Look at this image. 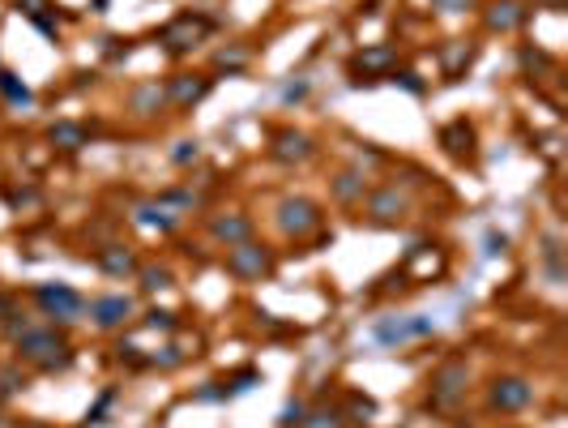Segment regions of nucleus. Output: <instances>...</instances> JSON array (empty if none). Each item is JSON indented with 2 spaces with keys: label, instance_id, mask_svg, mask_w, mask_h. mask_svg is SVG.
I'll use <instances>...</instances> for the list:
<instances>
[{
  "label": "nucleus",
  "instance_id": "nucleus-1",
  "mask_svg": "<svg viewBox=\"0 0 568 428\" xmlns=\"http://www.w3.org/2000/svg\"><path fill=\"white\" fill-rule=\"evenodd\" d=\"M14 351H17V364H31L34 373H65L78 360L73 343L51 326H31L22 339H14Z\"/></svg>",
  "mask_w": 568,
  "mask_h": 428
},
{
  "label": "nucleus",
  "instance_id": "nucleus-2",
  "mask_svg": "<svg viewBox=\"0 0 568 428\" xmlns=\"http://www.w3.org/2000/svg\"><path fill=\"white\" fill-rule=\"evenodd\" d=\"M466 386H471V364L462 360V356H453V360H444L432 373V381H427V407L432 412H453L457 403L466 398Z\"/></svg>",
  "mask_w": 568,
  "mask_h": 428
},
{
  "label": "nucleus",
  "instance_id": "nucleus-3",
  "mask_svg": "<svg viewBox=\"0 0 568 428\" xmlns=\"http://www.w3.org/2000/svg\"><path fill=\"white\" fill-rule=\"evenodd\" d=\"M278 270V253L261 240H243V245H231L227 248V274L240 283H261L270 279Z\"/></svg>",
  "mask_w": 568,
  "mask_h": 428
},
{
  "label": "nucleus",
  "instance_id": "nucleus-4",
  "mask_svg": "<svg viewBox=\"0 0 568 428\" xmlns=\"http://www.w3.org/2000/svg\"><path fill=\"white\" fill-rule=\"evenodd\" d=\"M274 214H278V231L287 240H308V236H316L325 228V214L312 198H282Z\"/></svg>",
  "mask_w": 568,
  "mask_h": 428
},
{
  "label": "nucleus",
  "instance_id": "nucleus-5",
  "mask_svg": "<svg viewBox=\"0 0 568 428\" xmlns=\"http://www.w3.org/2000/svg\"><path fill=\"white\" fill-rule=\"evenodd\" d=\"M214 34V22L210 17H201V14H179V17H171L167 26L159 31V43L167 51H176V56H184V51H193V48H201L206 39Z\"/></svg>",
  "mask_w": 568,
  "mask_h": 428
},
{
  "label": "nucleus",
  "instance_id": "nucleus-6",
  "mask_svg": "<svg viewBox=\"0 0 568 428\" xmlns=\"http://www.w3.org/2000/svg\"><path fill=\"white\" fill-rule=\"evenodd\" d=\"M34 304L51 321H78L86 313V296H81L78 287H69V283H39L34 287Z\"/></svg>",
  "mask_w": 568,
  "mask_h": 428
},
{
  "label": "nucleus",
  "instance_id": "nucleus-7",
  "mask_svg": "<svg viewBox=\"0 0 568 428\" xmlns=\"http://www.w3.org/2000/svg\"><path fill=\"white\" fill-rule=\"evenodd\" d=\"M535 403V386L526 377H518V373H504V377H496L491 386H487V407L500 415H518L526 412Z\"/></svg>",
  "mask_w": 568,
  "mask_h": 428
},
{
  "label": "nucleus",
  "instance_id": "nucleus-8",
  "mask_svg": "<svg viewBox=\"0 0 568 428\" xmlns=\"http://www.w3.org/2000/svg\"><path fill=\"white\" fill-rule=\"evenodd\" d=\"M398 69V48L393 43H372V48H359L351 56V82L363 86V82H380L389 78Z\"/></svg>",
  "mask_w": 568,
  "mask_h": 428
},
{
  "label": "nucleus",
  "instance_id": "nucleus-9",
  "mask_svg": "<svg viewBox=\"0 0 568 428\" xmlns=\"http://www.w3.org/2000/svg\"><path fill=\"white\" fill-rule=\"evenodd\" d=\"M376 343L380 347H402L410 343V339H432L436 334V321L423 313H410V317H380L376 321Z\"/></svg>",
  "mask_w": 568,
  "mask_h": 428
},
{
  "label": "nucleus",
  "instance_id": "nucleus-10",
  "mask_svg": "<svg viewBox=\"0 0 568 428\" xmlns=\"http://www.w3.org/2000/svg\"><path fill=\"white\" fill-rule=\"evenodd\" d=\"M406 214H410V198H406L398 184H385V189H372L368 193V223L372 228H398Z\"/></svg>",
  "mask_w": 568,
  "mask_h": 428
},
{
  "label": "nucleus",
  "instance_id": "nucleus-11",
  "mask_svg": "<svg viewBox=\"0 0 568 428\" xmlns=\"http://www.w3.org/2000/svg\"><path fill=\"white\" fill-rule=\"evenodd\" d=\"M162 86H167V107H176V112H193L197 103L214 90V78H210V73H176V78H167Z\"/></svg>",
  "mask_w": 568,
  "mask_h": 428
},
{
  "label": "nucleus",
  "instance_id": "nucleus-12",
  "mask_svg": "<svg viewBox=\"0 0 568 428\" xmlns=\"http://www.w3.org/2000/svg\"><path fill=\"white\" fill-rule=\"evenodd\" d=\"M312 154H316V142L304 129H274V137H270V159L282 167L308 163Z\"/></svg>",
  "mask_w": 568,
  "mask_h": 428
},
{
  "label": "nucleus",
  "instance_id": "nucleus-13",
  "mask_svg": "<svg viewBox=\"0 0 568 428\" xmlns=\"http://www.w3.org/2000/svg\"><path fill=\"white\" fill-rule=\"evenodd\" d=\"M440 146H444V154H449V159H457V163H471L474 154H479V133H474V120H466V116L449 120V125L440 129Z\"/></svg>",
  "mask_w": 568,
  "mask_h": 428
},
{
  "label": "nucleus",
  "instance_id": "nucleus-14",
  "mask_svg": "<svg viewBox=\"0 0 568 428\" xmlns=\"http://www.w3.org/2000/svg\"><path fill=\"white\" fill-rule=\"evenodd\" d=\"M526 17H530V9H526L521 0H487L483 5V31L513 34L526 26Z\"/></svg>",
  "mask_w": 568,
  "mask_h": 428
},
{
  "label": "nucleus",
  "instance_id": "nucleus-15",
  "mask_svg": "<svg viewBox=\"0 0 568 428\" xmlns=\"http://www.w3.org/2000/svg\"><path fill=\"white\" fill-rule=\"evenodd\" d=\"M474 56H479V43H471V39H449V43L440 48V73H444V82L466 78V69L474 65Z\"/></svg>",
  "mask_w": 568,
  "mask_h": 428
},
{
  "label": "nucleus",
  "instance_id": "nucleus-16",
  "mask_svg": "<svg viewBox=\"0 0 568 428\" xmlns=\"http://www.w3.org/2000/svg\"><path fill=\"white\" fill-rule=\"evenodd\" d=\"M86 309H90V321H95L98 330H115V326L129 321L137 304H133L129 296H98V300H90Z\"/></svg>",
  "mask_w": 568,
  "mask_h": 428
},
{
  "label": "nucleus",
  "instance_id": "nucleus-17",
  "mask_svg": "<svg viewBox=\"0 0 568 428\" xmlns=\"http://www.w3.org/2000/svg\"><path fill=\"white\" fill-rule=\"evenodd\" d=\"M95 265L107 274V279H129V274H137V253H133L129 245H107L95 253Z\"/></svg>",
  "mask_w": 568,
  "mask_h": 428
},
{
  "label": "nucleus",
  "instance_id": "nucleus-18",
  "mask_svg": "<svg viewBox=\"0 0 568 428\" xmlns=\"http://www.w3.org/2000/svg\"><path fill=\"white\" fill-rule=\"evenodd\" d=\"M210 236L218 245H243V240H252V219L248 214H218L210 219Z\"/></svg>",
  "mask_w": 568,
  "mask_h": 428
},
{
  "label": "nucleus",
  "instance_id": "nucleus-19",
  "mask_svg": "<svg viewBox=\"0 0 568 428\" xmlns=\"http://www.w3.org/2000/svg\"><path fill=\"white\" fill-rule=\"evenodd\" d=\"M159 107H167V86L162 82H142L129 95V112L133 116H159Z\"/></svg>",
  "mask_w": 568,
  "mask_h": 428
},
{
  "label": "nucleus",
  "instance_id": "nucleus-20",
  "mask_svg": "<svg viewBox=\"0 0 568 428\" xmlns=\"http://www.w3.org/2000/svg\"><path fill=\"white\" fill-rule=\"evenodd\" d=\"M329 193H334V201H342V206H355V201L368 198V181H363V172H338V176L329 181Z\"/></svg>",
  "mask_w": 568,
  "mask_h": 428
},
{
  "label": "nucleus",
  "instance_id": "nucleus-21",
  "mask_svg": "<svg viewBox=\"0 0 568 428\" xmlns=\"http://www.w3.org/2000/svg\"><path fill=\"white\" fill-rule=\"evenodd\" d=\"M48 142L56 150L73 154V150H81L86 142H90V133H86V125H78V120H56V125L48 129Z\"/></svg>",
  "mask_w": 568,
  "mask_h": 428
},
{
  "label": "nucleus",
  "instance_id": "nucleus-22",
  "mask_svg": "<svg viewBox=\"0 0 568 428\" xmlns=\"http://www.w3.org/2000/svg\"><path fill=\"white\" fill-rule=\"evenodd\" d=\"M137 279H142V292L154 296V292H167V287H176V274H171V265H137Z\"/></svg>",
  "mask_w": 568,
  "mask_h": 428
},
{
  "label": "nucleus",
  "instance_id": "nucleus-23",
  "mask_svg": "<svg viewBox=\"0 0 568 428\" xmlns=\"http://www.w3.org/2000/svg\"><path fill=\"white\" fill-rule=\"evenodd\" d=\"M0 95L14 103V107H31V103H34V90L22 82L17 73H9V69H0Z\"/></svg>",
  "mask_w": 568,
  "mask_h": 428
},
{
  "label": "nucleus",
  "instance_id": "nucleus-24",
  "mask_svg": "<svg viewBox=\"0 0 568 428\" xmlns=\"http://www.w3.org/2000/svg\"><path fill=\"white\" fill-rule=\"evenodd\" d=\"M137 223L159 228V231H171V228H176V214L167 210L162 201H142V206H137Z\"/></svg>",
  "mask_w": 568,
  "mask_h": 428
},
{
  "label": "nucleus",
  "instance_id": "nucleus-25",
  "mask_svg": "<svg viewBox=\"0 0 568 428\" xmlns=\"http://www.w3.org/2000/svg\"><path fill=\"white\" fill-rule=\"evenodd\" d=\"M248 60H252V51L240 48V43H227V48L214 51V69H227V73H243Z\"/></svg>",
  "mask_w": 568,
  "mask_h": 428
},
{
  "label": "nucleus",
  "instance_id": "nucleus-26",
  "mask_svg": "<svg viewBox=\"0 0 568 428\" xmlns=\"http://www.w3.org/2000/svg\"><path fill=\"white\" fill-rule=\"evenodd\" d=\"M227 398H240V395H248L252 386H261V368H240V373H231L227 381Z\"/></svg>",
  "mask_w": 568,
  "mask_h": 428
},
{
  "label": "nucleus",
  "instance_id": "nucleus-27",
  "mask_svg": "<svg viewBox=\"0 0 568 428\" xmlns=\"http://www.w3.org/2000/svg\"><path fill=\"white\" fill-rule=\"evenodd\" d=\"M342 420H351V424H368V420H376V403L363 395H351L346 398V415Z\"/></svg>",
  "mask_w": 568,
  "mask_h": 428
},
{
  "label": "nucleus",
  "instance_id": "nucleus-28",
  "mask_svg": "<svg viewBox=\"0 0 568 428\" xmlns=\"http://www.w3.org/2000/svg\"><path fill=\"white\" fill-rule=\"evenodd\" d=\"M518 60H521V69H526V73H552V69H555V60L543 48H521Z\"/></svg>",
  "mask_w": 568,
  "mask_h": 428
},
{
  "label": "nucleus",
  "instance_id": "nucleus-29",
  "mask_svg": "<svg viewBox=\"0 0 568 428\" xmlns=\"http://www.w3.org/2000/svg\"><path fill=\"white\" fill-rule=\"evenodd\" d=\"M142 321H146V330H159V334H176L179 330V317L167 313V309H146Z\"/></svg>",
  "mask_w": 568,
  "mask_h": 428
},
{
  "label": "nucleus",
  "instance_id": "nucleus-30",
  "mask_svg": "<svg viewBox=\"0 0 568 428\" xmlns=\"http://www.w3.org/2000/svg\"><path fill=\"white\" fill-rule=\"evenodd\" d=\"M115 395H120V390H115V386H107V390H103V395L95 398V407L86 412V424H107V412H112Z\"/></svg>",
  "mask_w": 568,
  "mask_h": 428
},
{
  "label": "nucleus",
  "instance_id": "nucleus-31",
  "mask_svg": "<svg viewBox=\"0 0 568 428\" xmlns=\"http://www.w3.org/2000/svg\"><path fill=\"white\" fill-rule=\"evenodd\" d=\"M389 82H393V86H402L406 95H423V90H427V82H423V78L415 73V69H393V73H389Z\"/></svg>",
  "mask_w": 568,
  "mask_h": 428
},
{
  "label": "nucleus",
  "instance_id": "nucleus-32",
  "mask_svg": "<svg viewBox=\"0 0 568 428\" xmlns=\"http://www.w3.org/2000/svg\"><path fill=\"white\" fill-rule=\"evenodd\" d=\"M201 159V142L197 137H184V142H176V150H171V163L176 167H188Z\"/></svg>",
  "mask_w": 568,
  "mask_h": 428
},
{
  "label": "nucleus",
  "instance_id": "nucleus-33",
  "mask_svg": "<svg viewBox=\"0 0 568 428\" xmlns=\"http://www.w3.org/2000/svg\"><path fill=\"white\" fill-rule=\"evenodd\" d=\"M299 428H346V420H342V412H325V407H316V412L304 415V424Z\"/></svg>",
  "mask_w": 568,
  "mask_h": 428
},
{
  "label": "nucleus",
  "instance_id": "nucleus-34",
  "mask_svg": "<svg viewBox=\"0 0 568 428\" xmlns=\"http://www.w3.org/2000/svg\"><path fill=\"white\" fill-rule=\"evenodd\" d=\"M304 415H308V403H304V398H291V403L282 407V415H278V428H299Z\"/></svg>",
  "mask_w": 568,
  "mask_h": 428
},
{
  "label": "nucleus",
  "instance_id": "nucleus-35",
  "mask_svg": "<svg viewBox=\"0 0 568 428\" xmlns=\"http://www.w3.org/2000/svg\"><path fill=\"white\" fill-rule=\"evenodd\" d=\"M115 364H129V368H150L137 343H115Z\"/></svg>",
  "mask_w": 568,
  "mask_h": 428
},
{
  "label": "nucleus",
  "instance_id": "nucleus-36",
  "mask_svg": "<svg viewBox=\"0 0 568 428\" xmlns=\"http://www.w3.org/2000/svg\"><path fill=\"white\" fill-rule=\"evenodd\" d=\"M146 364H154V368H179V364H184V351H179V347H162V351L146 356Z\"/></svg>",
  "mask_w": 568,
  "mask_h": 428
},
{
  "label": "nucleus",
  "instance_id": "nucleus-37",
  "mask_svg": "<svg viewBox=\"0 0 568 428\" xmlns=\"http://www.w3.org/2000/svg\"><path fill=\"white\" fill-rule=\"evenodd\" d=\"M0 386H5L9 395H17V390H26V373L9 364V368H0Z\"/></svg>",
  "mask_w": 568,
  "mask_h": 428
},
{
  "label": "nucleus",
  "instance_id": "nucleus-38",
  "mask_svg": "<svg viewBox=\"0 0 568 428\" xmlns=\"http://www.w3.org/2000/svg\"><path fill=\"white\" fill-rule=\"evenodd\" d=\"M474 0H432V9L436 14H471Z\"/></svg>",
  "mask_w": 568,
  "mask_h": 428
},
{
  "label": "nucleus",
  "instance_id": "nucleus-39",
  "mask_svg": "<svg viewBox=\"0 0 568 428\" xmlns=\"http://www.w3.org/2000/svg\"><path fill=\"white\" fill-rule=\"evenodd\" d=\"M31 22H34V26H39V31H43V34H51V39H56V34H60V22H56V17L48 14V9H43V14H34Z\"/></svg>",
  "mask_w": 568,
  "mask_h": 428
},
{
  "label": "nucleus",
  "instance_id": "nucleus-40",
  "mask_svg": "<svg viewBox=\"0 0 568 428\" xmlns=\"http://www.w3.org/2000/svg\"><path fill=\"white\" fill-rule=\"evenodd\" d=\"M14 313H17V296L14 292H0V326H5Z\"/></svg>",
  "mask_w": 568,
  "mask_h": 428
},
{
  "label": "nucleus",
  "instance_id": "nucleus-41",
  "mask_svg": "<svg viewBox=\"0 0 568 428\" xmlns=\"http://www.w3.org/2000/svg\"><path fill=\"white\" fill-rule=\"evenodd\" d=\"M43 9H51L48 0H17V14H26V17H34V14H43Z\"/></svg>",
  "mask_w": 568,
  "mask_h": 428
},
{
  "label": "nucleus",
  "instance_id": "nucleus-42",
  "mask_svg": "<svg viewBox=\"0 0 568 428\" xmlns=\"http://www.w3.org/2000/svg\"><path fill=\"white\" fill-rule=\"evenodd\" d=\"M304 95H308V82H295L291 90H287V99H304Z\"/></svg>",
  "mask_w": 568,
  "mask_h": 428
},
{
  "label": "nucleus",
  "instance_id": "nucleus-43",
  "mask_svg": "<svg viewBox=\"0 0 568 428\" xmlns=\"http://www.w3.org/2000/svg\"><path fill=\"white\" fill-rule=\"evenodd\" d=\"M535 5H543V9H564V0H535Z\"/></svg>",
  "mask_w": 568,
  "mask_h": 428
},
{
  "label": "nucleus",
  "instance_id": "nucleus-44",
  "mask_svg": "<svg viewBox=\"0 0 568 428\" xmlns=\"http://www.w3.org/2000/svg\"><path fill=\"white\" fill-rule=\"evenodd\" d=\"M22 420H14V415H0V428H17Z\"/></svg>",
  "mask_w": 568,
  "mask_h": 428
},
{
  "label": "nucleus",
  "instance_id": "nucleus-45",
  "mask_svg": "<svg viewBox=\"0 0 568 428\" xmlns=\"http://www.w3.org/2000/svg\"><path fill=\"white\" fill-rule=\"evenodd\" d=\"M17 428H51V424H39V420H22Z\"/></svg>",
  "mask_w": 568,
  "mask_h": 428
},
{
  "label": "nucleus",
  "instance_id": "nucleus-46",
  "mask_svg": "<svg viewBox=\"0 0 568 428\" xmlns=\"http://www.w3.org/2000/svg\"><path fill=\"white\" fill-rule=\"evenodd\" d=\"M5 403H9V390H5V386H0V407H5Z\"/></svg>",
  "mask_w": 568,
  "mask_h": 428
}]
</instances>
